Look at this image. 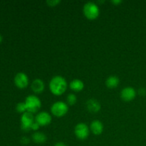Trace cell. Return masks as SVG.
I'll list each match as a JSON object with an SVG mask.
<instances>
[{"label": "cell", "instance_id": "cell-1", "mask_svg": "<svg viewBox=\"0 0 146 146\" xmlns=\"http://www.w3.org/2000/svg\"><path fill=\"white\" fill-rule=\"evenodd\" d=\"M48 88L53 95L61 96L66 91L68 88V83L62 76L57 75L50 80Z\"/></svg>", "mask_w": 146, "mask_h": 146}, {"label": "cell", "instance_id": "cell-2", "mask_svg": "<svg viewBox=\"0 0 146 146\" xmlns=\"http://www.w3.org/2000/svg\"><path fill=\"white\" fill-rule=\"evenodd\" d=\"M83 14L88 19H96L100 15L99 7L95 2L88 1L83 7Z\"/></svg>", "mask_w": 146, "mask_h": 146}, {"label": "cell", "instance_id": "cell-3", "mask_svg": "<svg viewBox=\"0 0 146 146\" xmlns=\"http://www.w3.org/2000/svg\"><path fill=\"white\" fill-rule=\"evenodd\" d=\"M24 103L27 107V112H29L32 114L38 113L41 107V100L37 96L34 94L27 96Z\"/></svg>", "mask_w": 146, "mask_h": 146}, {"label": "cell", "instance_id": "cell-4", "mask_svg": "<svg viewBox=\"0 0 146 146\" xmlns=\"http://www.w3.org/2000/svg\"><path fill=\"white\" fill-rule=\"evenodd\" d=\"M50 111L54 116L61 118L67 114L68 111V105L64 101H56L51 105Z\"/></svg>", "mask_w": 146, "mask_h": 146}, {"label": "cell", "instance_id": "cell-5", "mask_svg": "<svg viewBox=\"0 0 146 146\" xmlns=\"http://www.w3.org/2000/svg\"><path fill=\"white\" fill-rule=\"evenodd\" d=\"M74 134L78 139L84 141L88 138L91 131L88 125L84 123H78L74 127Z\"/></svg>", "mask_w": 146, "mask_h": 146}, {"label": "cell", "instance_id": "cell-6", "mask_svg": "<svg viewBox=\"0 0 146 146\" xmlns=\"http://www.w3.org/2000/svg\"><path fill=\"white\" fill-rule=\"evenodd\" d=\"M21 128L23 131L28 132L31 131V125L35 122L34 114L29 112H25L21 115Z\"/></svg>", "mask_w": 146, "mask_h": 146}, {"label": "cell", "instance_id": "cell-7", "mask_svg": "<svg viewBox=\"0 0 146 146\" xmlns=\"http://www.w3.org/2000/svg\"><path fill=\"white\" fill-rule=\"evenodd\" d=\"M14 82L17 88H20V89H24L29 86V78L25 73L19 72L14 76Z\"/></svg>", "mask_w": 146, "mask_h": 146}, {"label": "cell", "instance_id": "cell-8", "mask_svg": "<svg viewBox=\"0 0 146 146\" xmlns=\"http://www.w3.org/2000/svg\"><path fill=\"white\" fill-rule=\"evenodd\" d=\"M35 121L40 126H47L52 121V117L49 113L46 111H41L37 113L36 115Z\"/></svg>", "mask_w": 146, "mask_h": 146}, {"label": "cell", "instance_id": "cell-9", "mask_svg": "<svg viewBox=\"0 0 146 146\" xmlns=\"http://www.w3.org/2000/svg\"><path fill=\"white\" fill-rule=\"evenodd\" d=\"M137 91L133 87L127 86L123 88L121 91V98L125 102H129L134 100L136 97Z\"/></svg>", "mask_w": 146, "mask_h": 146}, {"label": "cell", "instance_id": "cell-10", "mask_svg": "<svg viewBox=\"0 0 146 146\" xmlns=\"http://www.w3.org/2000/svg\"><path fill=\"white\" fill-rule=\"evenodd\" d=\"M31 88L34 94H40L45 89V84L41 78H36L31 82Z\"/></svg>", "mask_w": 146, "mask_h": 146}, {"label": "cell", "instance_id": "cell-11", "mask_svg": "<svg viewBox=\"0 0 146 146\" xmlns=\"http://www.w3.org/2000/svg\"><path fill=\"white\" fill-rule=\"evenodd\" d=\"M86 107L87 110L91 113H98L101 110V105L99 101H97L96 99L91 98V99L88 100L86 103Z\"/></svg>", "mask_w": 146, "mask_h": 146}, {"label": "cell", "instance_id": "cell-12", "mask_svg": "<svg viewBox=\"0 0 146 146\" xmlns=\"http://www.w3.org/2000/svg\"><path fill=\"white\" fill-rule=\"evenodd\" d=\"M90 131L96 135H101L104 131V124L99 120H94L90 124Z\"/></svg>", "mask_w": 146, "mask_h": 146}, {"label": "cell", "instance_id": "cell-13", "mask_svg": "<svg viewBox=\"0 0 146 146\" xmlns=\"http://www.w3.org/2000/svg\"><path fill=\"white\" fill-rule=\"evenodd\" d=\"M68 86H69L70 89L71 91H74V92H81L84 90L85 85H84V83L81 79L75 78V79L72 80L69 83Z\"/></svg>", "mask_w": 146, "mask_h": 146}, {"label": "cell", "instance_id": "cell-14", "mask_svg": "<svg viewBox=\"0 0 146 146\" xmlns=\"http://www.w3.org/2000/svg\"><path fill=\"white\" fill-rule=\"evenodd\" d=\"M31 139L34 141V143L36 144H44V143L46 142L47 136L46 134L43 133L36 131L31 135Z\"/></svg>", "mask_w": 146, "mask_h": 146}, {"label": "cell", "instance_id": "cell-15", "mask_svg": "<svg viewBox=\"0 0 146 146\" xmlns=\"http://www.w3.org/2000/svg\"><path fill=\"white\" fill-rule=\"evenodd\" d=\"M120 84V79L116 76H110L106 80V86L109 88H115Z\"/></svg>", "mask_w": 146, "mask_h": 146}, {"label": "cell", "instance_id": "cell-16", "mask_svg": "<svg viewBox=\"0 0 146 146\" xmlns=\"http://www.w3.org/2000/svg\"><path fill=\"white\" fill-rule=\"evenodd\" d=\"M77 102V96L76 94H68L66 96V104L68 106H74L76 104Z\"/></svg>", "mask_w": 146, "mask_h": 146}, {"label": "cell", "instance_id": "cell-17", "mask_svg": "<svg viewBox=\"0 0 146 146\" xmlns=\"http://www.w3.org/2000/svg\"><path fill=\"white\" fill-rule=\"evenodd\" d=\"M16 110L18 113H24L25 112H27V107H26L25 103L24 102H19L17 104L16 106Z\"/></svg>", "mask_w": 146, "mask_h": 146}, {"label": "cell", "instance_id": "cell-18", "mask_svg": "<svg viewBox=\"0 0 146 146\" xmlns=\"http://www.w3.org/2000/svg\"><path fill=\"white\" fill-rule=\"evenodd\" d=\"M46 3L48 7H54L58 6L61 3V1L60 0H47Z\"/></svg>", "mask_w": 146, "mask_h": 146}, {"label": "cell", "instance_id": "cell-19", "mask_svg": "<svg viewBox=\"0 0 146 146\" xmlns=\"http://www.w3.org/2000/svg\"><path fill=\"white\" fill-rule=\"evenodd\" d=\"M21 143L24 145H27L30 143V140L29 138H27V136H24L21 138Z\"/></svg>", "mask_w": 146, "mask_h": 146}, {"label": "cell", "instance_id": "cell-20", "mask_svg": "<svg viewBox=\"0 0 146 146\" xmlns=\"http://www.w3.org/2000/svg\"><path fill=\"white\" fill-rule=\"evenodd\" d=\"M40 127L41 126H40V125L35 121V122L32 124V125H31V131H35V132H36V131L39 129Z\"/></svg>", "mask_w": 146, "mask_h": 146}, {"label": "cell", "instance_id": "cell-21", "mask_svg": "<svg viewBox=\"0 0 146 146\" xmlns=\"http://www.w3.org/2000/svg\"><path fill=\"white\" fill-rule=\"evenodd\" d=\"M138 94L140 96H145L146 95V89L145 88H141L138 89Z\"/></svg>", "mask_w": 146, "mask_h": 146}, {"label": "cell", "instance_id": "cell-22", "mask_svg": "<svg viewBox=\"0 0 146 146\" xmlns=\"http://www.w3.org/2000/svg\"><path fill=\"white\" fill-rule=\"evenodd\" d=\"M54 146H67V145L66 143H64V142H57L54 144Z\"/></svg>", "mask_w": 146, "mask_h": 146}, {"label": "cell", "instance_id": "cell-23", "mask_svg": "<svg viewBox=\"0 0 146 146\" xmlns=\"http://www.w3.org/2000/svg\"><path fill=\"white\" fill-rule=\"evenodd\" d=\"M111 3L113 4H115V5H118V4H120L121 3H122V1L121 0H117V1H111Z\"/></svg>", "mask_w": 146, "mask_h": 146}, {"label": "cell", "instance_id": "cell-24", "mask_svg": "<svg viewBox=\"0 0 146 146\" xmlns=\"http://www.w3.org/2000/svg\"><path fill=\"white\" fill-rule=\"evenodd\" d=\"M2 41H3V37H2V36H1V34H0V44H1V43L2 42Z\"/></svg>", "mask_w": 146, "mask_h": 146}]
</instances>
